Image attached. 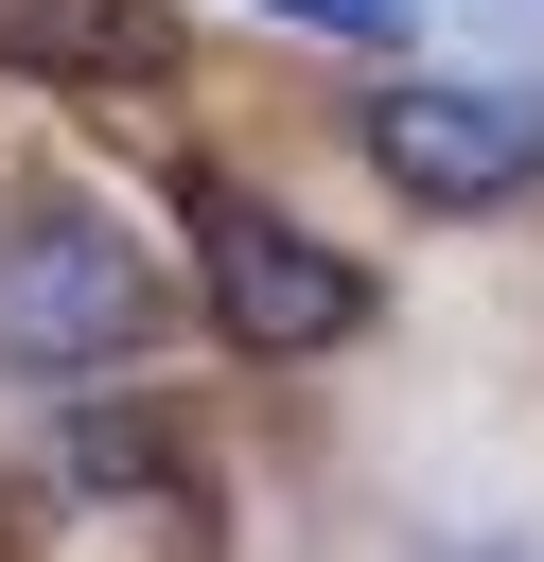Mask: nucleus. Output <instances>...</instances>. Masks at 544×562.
<instances>
[{"mask_svg": "<svg viewBox=\"0 0 544 562\" xmlns=\"http://www.w3.org/2000/svg\"><path fill=\"white\" fill-rule=\"evenodd\" d=\"M70 474H88V492L158 474V422H140V404H88V422H70Z\"/></svg>", "mask_w": 544, "mask_h": 562, "instance_id": "39448f33", "label": "nucleus"}, {"mask_svg": "<svg viewBox=\"0 0 544 562\" xmlns=\"http://www.w3.org/2000/svg\"><path fill=\"white\" fill-rule=\"evenodd\" d=\"M140 334H158L140 228H105L88 193H35L0 228V369H123Z\"/></svg>", "mask_w": 544, "mask_h": 562, "instance_id": "f257e3e1", "label": "nucleus"}, {"mask_svg": "<svg viewBox=\"0 0 544 562\" xmlns=\"http://www.w3.org/2000/svg\"><path fill=\"white\" fill-rule=\"evenodd\" d=\"M193 263H211V316H228L246 351H351V334H369V263H333L316 228H281V211L228 193V176H193Z\"/></svg>", "mask_w": 544, "mask_h": 562, "instance_id": "7ed1b4c3", "label": "nucleus"}, {"mask_svg": "<svg viewBox=\"0 0 544 562\" xmlns=\"http://www.w3.org/2000/svg\"><path fill=\"white\" fill-rule=\"evenodd\" d=\"M369 176L404 211H509V193H544V88H509V70H404L369 105Z\"/></svg>", "mask_w": 544, "mask_h": 562, "instance_id": "f03ea898", "label": "nucleus"}, {"mask_svg": "<svg viewBox=\"0 0 544 562\" xmlns=\"http://www.w3.org/2000/svg\"><path fill=\"white\" fill-rule=\"evenodd\" d=\"M263 18H298V35H351V53H404V35H421V0H263Z\"/></svg>", "mask_w": 544, "mask_h": 562, "instance_id": "423d86ee", "label": "nucleus"}, {"mask_svg": "<svg viewBox=\"0 0 544 562\" xmlns=\"http://www.w3.org/2000/svg\"><path fill=\"white\" fill-rule=\"evenodd\" d=\"M0 70H158V0H0Z\"/></svg>", "mask_w": 544, "mask_h": 562, "instance_id": "20e7f679", "label": "nucleus"}]
</instances>
